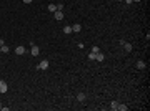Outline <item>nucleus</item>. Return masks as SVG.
Here are the masks:
<instances>
[{
  "label": "nucleus",
  "instance_id": "1",
  "mask_svg": "<svg viewBox=\"0 0 150 111\" xmlns=\"http://www.w3.org/2000/svg\"><path fill=\"white\" fill-rule=\"evenodd\" d=\"M7 90H8V85L4 80H0V93H7Z\"/></svg>",
  "mask_w": 150,
  "mask_h": 111
},
{
  "label": "nucleus",
  "instance_id": "2",
  "mask_svg": "<svg viewBox=\"0 0 150 111\" xmlns=\"http://www.w3.org/2000/svg\"><path fill=\"white\" fill-rule=\"evenodd\" d=\"M53 17H55V20H63V12L62 10H57V12H53Z\"/></svg>",
  "mask_w": 150,
  "mask_h": 111
},
{
  "label": "nucleus",
  "instance_id": "3",
  "mask_svg": "<svg viewBox=\"0 0 150 111\" xmlns=\"http://www.w3.org/2000/svg\"><path fill=\"white\" fill-rule=\"evenodd\" d=\"M37 68H39V70H47V68H48V60H43V61H40L39 65H37Z\"/></svg>",
  "mask_w": 150,
  "mask_h": 111
},
{
  "label": "nucleus",
  "instance_id": "4",
  "mask_svg": "<svg viewBox=\"0 0 150 111\" xmlns=\"http://www.w3.org/2000/svg\"><path fill=\"white\" fill-rule=\"evenodd\" d=\"M40 53V48L37 47L35 43H32V51H30V55H33V57H37V55Z\"/></svg>",
  "mask_w": 150,
  "mask_h": 111
},
{
  "label": "nucleus",
  "instance_id": "5",
  "mask_svg": "<svg viewBox=\"0 0 150 111\" xmlns=\"http://www.w3.org/2000/svg\"><path fill=\"white\" fill-rule=\"evenodd\" d=\"M24 53H25V47L18 45V47L15 48V55H18V57H20V55H24Z\"/></svg>",
  "mask_w": 150,
  "mask_h": 111
},
{
  "label": "nucleus",
  "instance_id": "6",
  "mask_svg": "<svg viewBox=\"0 0 150 111\" xmlns=\"http://www.w3.org/2000/svg\"><path fill=\"white\" fill-rule=\"evenodd\" d=\"M122 47L125 48V51H127V53H130V51H132V50H134V47H132V45H130V43H127V42H125V43H123Z\"/></svg>",
  "mask_w": 150,
  "mask_h": 111
},
{
  "label": "nucleus",
  "instance_id": "7",
  "mask_svg": "<svg viewBox=\"0 0 150 111\" xmlns=\"http://www.w3.org/2000/svg\"><path fill=\"white\" fill-rule=\"evenodd\" d=\"M82 30V27H80V23H75V25H72V32H75V33H79Z\"/></svg>",
  "mask_w": 150,
  "mask_h": 111
},
{
  "label": "nucleus",
  "instance_id": "8",
  "mask_svg": "<svg viewBox=\"0 0 150 111\" xmlns=\"http://www.w3.org/2000/svg\"><path fill=\"white\" fill-rule=\"evenodd\" d=\"M95 60H97V61H103V60H105V55H103V53H100V51H99V53H97V55H95Z\"/></svg>",
  "mask_w": 150,
  "mask_h": 111
},
{
  "label": "nucleus",
  "instance_id": "9",
  "mask_svg": "<svg viewBox=\"0 0 150 111\" xmlns=\"http://www.w3.org/2000/svg\"><path fill=\"white\" fill-rule=\"evenodd\" d=\"M118 104H120L118 101H112V103H110V109H114V111H117V109H118Z\"/></svg>",
  "mask_w": 150,
  "mask_h": 111
},
{
  "label": "nucleus",
  "instance_id": "10",
  "mask_svg": "<svg viewBox=\"0 0 150 111\" xmlns=\"http://www.w3.org/2000/svg\"><path fill=\"white\" fill-rule=\"evenodd\" d=\"M135 66H137V70H143V68H145V63H143V61H142V60H138V61H137V65H135Z\"/></svg>",
  "mask_w": 150,
  "mask_h": 111
},
{
  "label": "nucleus",
  "instance_id": "11",
  "mask_svg": "<svg viewBox=\"0 0 150 111\" xmlns=\"http://www.w3.org/2000/svg\"><path fill=\"white\" fill-rule=\"evenodd\" d=\"M48 10H50V12H57V5H55V4H50V5H48Z\"/></svg>",
  "mask_w": 150,
  "mask_h": 111
},
{
  "label": "nucleus",
  "instance_id": "12",
  "mask_svg": "<svg viewBox=\"0 0 150 111\" xmlns=\"http://www.w3.org/2000/svg\"><path fill=\"white\" fill-rule=\"evenodd\" d=\"M77 100H79V101H85V95H83V93H79V95H77Z\"/></svg>",
  "mask_w": 150,
  "mask_h": 111
},
{
  "label": "nucleus",
  "instance_id": "13",
  "mask_svg": "<svg viewBox=\"0 0 150 111\" xmlns=\"http://www.w3.org/2000/svg\"><path fill=\"white\" fill-rule=\"evenodd\" d=\"M63 33H72V27H63Z\"/></svg>",
  "mask_w": 150,
  "mask_h": 111
},
{
  "label": "nucleus",
  "instance_id": "14",
  "mask_svg": "<svg viewBox=\"0 0 150 111\" xmlns=\"http://www.w3.org/2000/svg\"><path fill=\"white\" fill-rule=\"evenodd\" d=\"M8 51H10V48L7 45H2V53H8Z\"/></svg>",
  "mask_w": 150,
  "mask_h": 111
},
{
  "label": "nucleus",
  "instance_id": "15",
  "mask_svg": "<svg viewBox=\"0 0 150 111\" xmlns=\"http://www.w3.org/2000/svg\"><path fill=\"white\" fill-rule=\"evenodd\" d=\"M118 109H120V111H127L128 106H125V104H118Z\"/></svg>",
  "mask_w": 150,
  "mask_h": 111
},
{
  "label": "nucleus",
  "instance_id": "16",
  "mask_svg": "<svg viewBox=\"0 0 150 111\" xmlns=\"http://www.w3.org/2000/svg\"><path fill=\"white\" fill-rule=\"evenodd\" d=\"M95 55H97V53H92V51H90V53H88V58H90V60H95Z\"/></svg>",
  "mask_w": 150,
  "mask_h": 111
},
{
  "label": "nucleus",
  "instance_id": "17",
  "mask_svg": "<svg viewBox=\"0 0 150 111\" xmlns=\"http://www.w3.org/2000/svg\"><path fill=\"white\" fill-rule=\"evenodd\" d=\"M99 51H100L99 47H93V48H92V53H99Z\"/></svg>",
  "mask_w": 150,
  "mask_h": 111
},
{
  "label": "nucleus",
  "instance_id": "18",
  "mask_svg": "<svg viewBox=\"0 0 150 111\" xmlns=\"http://www.w3.org/2000/svg\"><path fill=\"white\" fill-rule=\"evenodd\" d=\"M24 4H32V0H24Z\"/></svg>",
  "mask_w": 150,
  "mask_h": 111
},
{
  "label": "nucleus",
  "instance_id": "19",
  "mask_svg": "<svg viewBox=\"0 0 150 111\" xmlns=\"http://www.w3.org/2000/svg\"><path fill=\"white\" fill-rule=\"evenodd\" d=\"M132 2H140V0H132Z\"/></svg>",
  "mask_w": 150,
  "mask_h": 111
},
{
  "label": "nucleus",
  "instance_id": "20",
  "mask_svg": "<svg viewBox=\"0 0 150 111\" xmlns=\"http://www.w3.org/2000/svg\"><path fill=\"white\" fill-rule=\"evenodd\" d=\"M0 53H2V47H0Z\"/></svg>",
  "mask_w": 150,
  "mask_h": 111
},
{
  "label": "nucleus",
  "instance_id": "21",
  "mask_svg": "<svg viewBox=\"0 0 150 111\" xmlns=\"http://www.w3.org/2000/svg\"><path fill=\"white\" fill-rule=\"evenodd\" d=\"M0 109H2V104H0Z\"/></svg>",
  "mask_w": 150,
  "mask_h": 111
},
{
  "label": "nucleus",
  "instance_id": "22",
  "mask_svg": "<svg viewBox=\"0 0 150 111\" xmlns=\"http://www.w3.org/2000/svg\"><path fill=\"white\" fill-rule=\"evenodd\" d=\"M120 2H123V0H120Z\"/></svg>",
  "mask_w": 150,
  "mask_h": 111
}]
</instances>
